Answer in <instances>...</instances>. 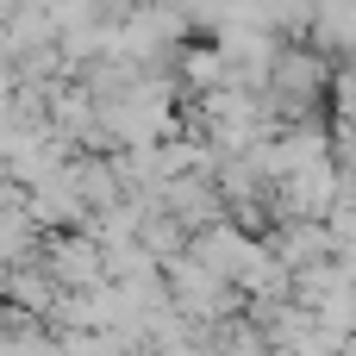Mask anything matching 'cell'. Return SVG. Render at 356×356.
<instances>
[{
	"label": "cell",
	"mask_w": 356,
	"mask_h": 356,
	"mask_svg": "<svg viewBox=\"0 0 356 356\" xmlns=\"http://www.w3.org/2000/svg\"><path fill=\"white\" fill-rule=\"evenodd\" d=\"M319 44H356V0H313Z\"/></svg>",
	"instance_id": "obj_1"
}]
</instances>
